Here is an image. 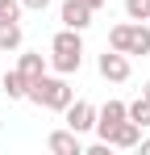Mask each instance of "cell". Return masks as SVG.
I'll use <instances>...</instances> for the list:
<instances>
[{"mask_svg":"<svg viewBox=\"0 0 150 155\" xmlns=\"http://www.w3.org/2000/svg\"><path fill=\"white\" fill-rule=\"evenodd\" d=\"M79 63H83V38H79V29L63 25L50 38V67L58 76H71V71H79Z\"/></svg>","mask_w":150,"mask_h":155,"instance_id":"cell-1","label":"cell"},{"mask_svg":"<svg viewBox=\"0 0 150 155\" xmlns=\"http://www.w3.org/2000/svg\"><path fill=\"white\" fill-rule=\"evenodd\" d=\"M138 147H142V155H150V138H142V143H138Z\"/></svg>","mask_w":150,"mask_h":155,"instance_id":"cell-18","label":"cell"},{"mask_svg":"<svg viewBox=\"0 0 150 155\" xmlns=\"http://www.w3.org/2000/svg\"><path fill=\"white\" fill-rule=\"evenodd\" d=\"M17 71H21V76L29 80V84H33L38 76H46V59H42V54H21V63H17Z\"/></svg>","mask_w":150,"mask_h":155,"instance_id":"cell-12","label":"cell"},{"mask_svg":"<svg viewBox=\"0 0 150 155\" xmlns=\"http://www.w3.org/2000/svg\"><path fill=\"white\" fill-rule=\"evenodd\" d=\"M21 21H0V51H17L21 46Z\"/></svg>","mask_w":150,"mask_h":155,"instance_id":"cell-11","label":"cell"},{"mask_svg":"<svg viewBox=\"0 0 150 155\" xmlns=\"http://www.w3.org/2000/svg\"><path fill=\"white\" fill-rule=\"evenodd\" d=\"M142 97H146V101H150V80H146V84H142Z\"/></svg>","mask_w":150,"mask_h":155,"instance_id":"cell-19","label":"cell"},{"mask_svg":"<svg viewBox=\"0 0 150 155\" xmlns=\"http://www.w3.org/2000/svg\"><path fill=\"white\" fill-rule=\"evenodd\" d=\"M142 143V126L133 122V117H125V122H117V130L108 134V147H121V151H129V147H138Z\"/></svg>","mask_w":150,"mask_h":155,"instance_id":"cell-8","label":"cell"},{"mask_svg":"<svg viewBox=\"0 0 150 155\" xmlns=\"http://www.w3.org/2000/svg\"><path fill=\"white\" fill-rule=\"evenodd\" d=\"M100 76L113 80V84H125V80H129V54L104 51V54H100Z\"/></svg>","mask_w":150,"mask_h":155,"instance_id":"cell-7","label":"cell"},{"mask_svg":"<svg viewBox=\"0 0 150 155\" xmlns=\"http://www.w3.org/2000/svg\"><path fill=\"white\" fill-rule=\"evenodd\" d=\"M63 113H67V126H71L75 134H88V130H96V109H92L88 101H71Z\"/></svg>","mask_w":150,"mask_h":155,"instance_id":"cell-6","label":"cell"},{"mask_svg":"<svg viewBox=\"0 0 150 155\" xmlns=\"http://www.w3.org/2000/svg\"><path fill=\"white\" fill-rule=\"evenodd\" d=\"M21 4H25V8H33V13H42V8H46L50 0H21Z\"/></svg>","mask_w":150,"mask_h":155,"instance_id":"cell-16","label":"cell"},{"mask_svg":"<svg viewBox=\"0 0 150 155\" xmlns=\"http://www.w3.org/2000/svg\"><path fill=\"white\" fill-rule=\"evenodd\" d=\"M21 0H0V21H21Z\"/></svg>","mask_w":150,"mask_h":155,"instance_id":"cell-15","label":"cell"},{"mask_svg":"<svg viewBox=\"0 0 150 155\" xmlns=\"http://www.w3.org/2000/svg\"><path fill=\"white\" fill-rule=\"evenodd\" d=\"M125 117H129V105H125V101H104L96 109V134L108 143V134H113L117 122H125Z\"/></svg>","mask_w":150,"mask_h":155,"instance_id":"cell-4","label":"cell"},{"mask_svg":"<svg viewBox=\"0 0 150 155\" xmlns=\"http://www.w3.org/2000/svg\"><path fill=\"white\" fill-rule=\"evenodd\" d=\"M58 21H63L67 29H79V34H83V29L92 25V8H88L83 0H63V8H58Z\"/></svg>","mask_w":150,"mask_h":155,"instance_id":"cell-5","label":"cell"},{"mask_svg":"<svg viewBox=\"0 0 150 155\" xmlns=\"http://www.w3.org/2000/svg\"><path fill=\"white\" fill-rule=\"evenodd\" d=\"M25 101H33L38 109H54V113H63V109L75 101V92H71V84H67L63 76H38L33 84H29Z\"/></svg>","mask_w":150,"mask_h":155,"instance_id":"cell-2","label":"cell"},{"mask_svg":"<svg viewBox=\"0 0 150 155\" xmlns=\"http://www.w3.org/2000/svg\"><path fill=\"white\" fill-rule=\"evenodd\" d=\"M0 88L8 92V101H25V92H29V80L13 67V71H4V80H0Z\"/></svg>","mask_w":150,"mask_h":155,"instance_id":"cell-10","label":"cell"},{"mask_svg":"<svg viewBox=\"0 0 150 155\" xmlns=\"http://www.w3.org/2000/svg\"><path fill=\"white\" fill-rule=\"evenodd\" d=\"M125 17L129 21H150V0H125Z\"/></svg>","mask_w":150,"mask_h":155,"instance_id":"cell-13","label":"cell"},{"mask_svg":"<svg viewBox=\"0 0 150 155\" xmlns=\"http://www.w3.org/2000/svg\"><path fill=\"white\" fill-rule=\"evenodd\" d=\"M129 117H133V122H138L142 130L150 126V101H146V97H138V101L129 105Z\"/></svg>","mask_w":150,"mask_h":155,"instance_id":"cell-14","label":"cell"},{"mask_svg":"<svg viewBox=\"0 0 150 155\" xmlns=\"http://www.w3.org/2000/svg\"><path fill=\"white\" fill-rule=\"evenodd\" d=\"M83 4H88V8H92V13H96V8H104V4H108V0H83Z\"/></svg>","mask_w":150,"mask_h":155,"instance_id":"cell-17","label":"cell"},{"mask_svg":"<svg viewBox=\"0 0 150 155\" xmlns=\"http://www.w3.org/2000/svg\"><path fill=\"white\" fill-rule=\"evenodd\" d=\"M108 46L121 54H150V29L142 21H121L108 29Z\"/></svg>","mask_w":150,"mask_h":155,"instance_id":"cell-3","label":"cell"},{"mask_svg":"<svg viewBox=\"0 0 150 155\" xmlns=\"http://www.w3.org/2000/svg\"><path fill=\"white\" fill-rule=\"evenodd\" d=\"M0 80H4V71H0Z\"/></svg>","mask_w":150,"mask_h":155,"instance_id":"cell-20","label":"cell"},{"mask_svg":"<svg viewBox=\"0 0 150 155\" xmlns=\"http://www.w3.org/2000/svg\"><path fill=\"white\" fill-rule=\"evenodd\" d=\"M46 147L54 155H83V143H79V134H75L71 126H67V130H54V134L46 138Z\"/></svg>","mask_w":150,"mask_h":155,"instance_id":"cell-9","label":"cell"}]
</instances>
